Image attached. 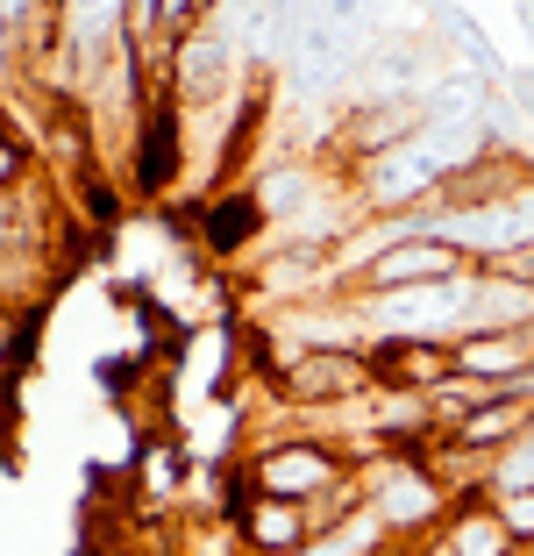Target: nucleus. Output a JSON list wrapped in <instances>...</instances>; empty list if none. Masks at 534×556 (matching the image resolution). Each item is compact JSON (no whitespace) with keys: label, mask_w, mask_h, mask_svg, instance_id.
Masks as SVG:
<instances>
[{"label":"nucleus","mask_w":534,"mask_h":556,"mask_svg":"<svg viewBox=\"0 0 534 556\" xmlns=\"http://www.w3.org/2000/svg\"><path fill=\"white\" fill-rule=\"evenodd\" d=\"M257 386H264V407H285V414H335L356 393H371L364 350H292V357L264 364Z\"/></svg>","instance_id":"obj_1"},{"label":"nucleus","mask_w":534,"mask_h":556,"mask_svg":"<svg viewBox=\"0 0 534 556\" xmlns=\"http://www.w3.org/2000/svg\"><path fill=\"white\" fill-rule=\"evenodd\" d=\"M250 86H264L257 72L236 58L221 29H193L186 43H171V65H164V93H171L178 115H207V108H228V100H243Z\"/></svg>","instance_id":"obj_2"},{"label":"nucleus","mask_w":534,"mask_h":556,"mask_svg":"<svg viewBox=\"0 0 534 556\" xmlns=\"http://www.w3.org/2000/svg\"><path fill=\"white\" fill-rule=\"evenodd\" d=\"M470 271V257L456 243H442V236H421V229H392L385 243H378V257L356 271L349 300H371V293H414V286H442V278Z\"/></svg>","instance_id":"obj_3"},{"label":"nucleus","mask_w":534,"mask_h":556,"mask_svg":"<svg viewBox=\"0 0 534 556\" xmlns=\"http://www.w3.org/2000/svg\"><path fill=\"white\" fill-rule=\"evenodd\" d=\"M364 378H371V393L428 400L442 378H456V350L442 336H371L364 343Z\"/></svg>","instance_id":"obj_4"},{"label":"nucleus","mask_w":534,"mask_h":556,"mask_svg":"<svg viewBox=\"0 0 534 556\" xmlns=\"http://www.w3.org/2000/svg\"><path fill=\"white\" fill-rule=\"evenodd\" d=\"M193 222H200V250H207V257H228V264H236V257L250 264V257L264 250V236H271V229H264L257 193H250L243 179H236V186H221V193H207Z\"/></svg>","instance_id":"obj_5"},{"label":"nucleus","mask_w":534,"mask_h":556,"mask_svg":"<svg viewBox=\"0 0 534 556\" xmlns=\"http://www.w3.org/2000/svg\"><path fill=\"white\" fill-rule=\"evenodd\" d=\"M414 15H421V29L435 36V50L449 58V65H470L478 79H492V86L506 79V58H499V43L485 36V22L470 15L463 0H414Z\"/></svg>","instance_id":"obj_6"},{"label":"nucleus","mask_w":534,"mask_h":556,"mask_svg":"<svg viewBox=\"0 0 534 556\" xmlns=\"http://www.w3.org/2000/svg\"><path fill=\"white\" fill-rule=\"evenodd\" d=\"M236 542L243 556H292L307 549V507H285V500H243L236 507Z\"/></svg>","instance_id":"obj_7"},{"label":"nucleus","mask_w":534,"mask_h":556,"mask_svg":"<svg viewBox=\"0 0 534 556\" xmlns=\"http://www.w3.org/2000/svg\"><path fill=\"white\" fill-rule=\"evenodd\" d=\"M435 535L449 542V556H513V535L499 528V514H492L485 500H456Z\"/></svg>","instance_id":"obj_8"},{"label":"nucleus","mask_w":534,"mask_h":556,"mask_svg":"<svg viewBox=\"0 0 534 556\" xmlns=\"http://www.w3.org/2000/svg\"><path fill=\"white\" fill-rule=\"evenodd\" d=\"M485 507L499 514V528L513 535V549H534V485H492Z\"/></svg>","instance_id":"obj_9"},{"label":"nucleus","mask_w":534,"mask_h":556,"mask_svg":"<svg viewBox=\"0 0 534 556\" xmlns=\"http://www.w3.org/2000/svg\"><path fill=\"white\" fill-rule=\"evenodd\" d=\"M36 179V143L8 122V100H0V193L8 186H29Z\"/></svg>","instance_id":"obj_10"},{"label":"nucleus","mask_w":534,"mask_h":556,"mask_svg":"<svg viewBox=\"0 0 534 556\" xmlns=\"http://www.w3.org/2000/svg\"><path fill=\"white\" fill-rule=\"evenodd\" d=\"M499 100L513 108L520 122H534V65H506V79H499Z\"/></svg>","instance_id":"obj_11"},{"label":"nucleus","mask_w":534,"mask_h":556,"mask_svg":"<svg viewBox=\"0 0 534 556\" xmlns=\"http://www.w3.org/2000/svg\"><path fill=\"white\" fill-rule=\"evenodd\" d=\"M143 485L157 492V500H178V457H164V450H150V457H143Z\"/></svg>","instance_id":"obj_12"},{"label":"nucleus","mask_w":534,"mask_h":556,"mask_svg":"<svg viewBox=\"0 0 534 556\" xmlns=\"http://www.w3.org/2000/svg\"><path fill=\"white\" fill-rule=\"evenodd\" d=\"M8 86H15V36L0 22V100H8Z\"/></svg>","instance_id":"obj_13"},{"label":"nucleus","mask_w":534,"mask_h":556,"mask_svg":"<svg viewBox=\"0 0 534 556\" xmlns=\"http://www.w3.org/2000/svg\"><path fill=\"white\" fill-rule=\"evenodd\" d=\"M513 29H520V36L534 43V0H513Z\"/></svg>","instance_id":"obj_14"},{"label":"nucleus","mask_w":534,"mask_h":556,"mask_svg":"<svg viewBox=\"0 0 534 556\" xmlns=\"http://www.w3.org/2000/svg\"><path fill=\"white\" fill-rule=\"evenodd\" d=\"M506 271H520V278L534 286V243H527V250H513V257H506Z\"/></svg>","instance_id":"obj_15"},{"label":"nucleus","mask_w":534,"mask_h":556,"mask_svg":"<svg viewBox=\"0 0 534 556\" xmlns=\"http://www.w3.org/2000/svg\"><path fill=\"white\" fill-rule=\"evenodd\" d=\"M364 556H414V542H371Z\"/></svg>","instance_id":"obj_16"},{"label":"nucleus","mask_w":534,"mask_h":556,"mask_svg":"<svg viewBox=\"0 0 534 556\" xmlns=\"http://www.w3.org/2000/svg\"><path fill=\"white\" fill-rule=\"evenodd\" d=\"M527 556H534V549H527Z\"/></svg>","instance_id":"obj_17"}]
</instances>
